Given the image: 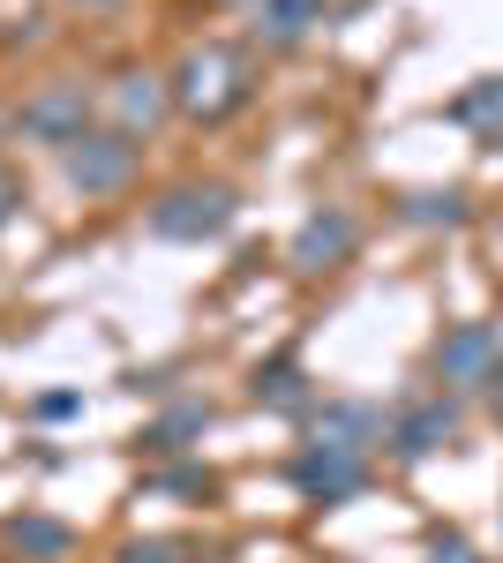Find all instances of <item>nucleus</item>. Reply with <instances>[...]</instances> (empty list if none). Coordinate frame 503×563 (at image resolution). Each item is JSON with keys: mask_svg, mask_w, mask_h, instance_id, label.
Masks as SVG:
<instances>
[{"mask_svg": "<svg viewBox=\"0 0 503 563\" xmlns=\"http://www.w3.org/2000/svg\"><path fill=\"white\" fill-rule=\"evenodd\" d=\"M113 563H204L196 556V541H181V533H135L113 549Z\"/></svg>", "mask_w": 503, "mask_h": 563, "instance_id": "nucleus-16", "label": "nucleus"}, {"mask_svg": "<svg viewBox=\"0 0 503 563\" xmlns=\"http://www.w3.org/2000/svg\"><path fill=\"white\" fill-rule=\"evenodd\" d=\"M451 121H503V76H481L466 98H451Z\"/></svg>", "mask_w": 503, "mask_h": 563, "instance_id": "nucleus-17", "label": "nucleus"}, {"mask_svg": "<svg viewBox=\"0 0 503 563\" xmlns=\"http://www.w3.org/2000/svg\"><path fill=\"white\" fill-rule=\"evenodd\" d=\"M331 23V0H255V45H271V53H294L308 45L316 31Z\"/></svg>", "mask_w": 503, "mask_h": 563, "instance_id": "nucleus-11", "label": "nucleus"}, {"mask_svg": "<svg viewBox=\"0 0 503 563\" xmlns=\"http://www.w3.org/2000/svg\"><path fill=\"white\" fill-rule=\"evenodd\" d=\"M398 225H466V196L459 188H414L406 203H398Z\"/></svg>", "mask_w": 503, "mask_h": 563, "instance_id": "nucleus-15", "label": "nucleus"}, {"mask_svg": "<svg viewBox=\"0 0 503 563\" xmlns=\"http://www.w3.org/2000/svg\"><path fill=\"white\" fill-rule=\"evenodd\" d=\"M0 143H15V106L0 98Z\"/></svg>", "mask_w": 503, "mask_h": 563, "instance_id": "nucleus-21", "label": "nucleus"}, {"mask_svg": "<svg viewBox=\"0 0 503 563\" xmlns=\"http://www.w3.org/2000/svg\"><path fill=\"white\" fill-rule=\"evenodd\" d=\"M353 256H361V211H346V203L308 211L300 233L286 241V271H294V278H331V271H346Z\"/></svg>", "mask_w": 503, "mask_h": 563, "instance_id": "nucleus-6", "label": "nucleus"}, {"mask_svg": "<svg viewBox=\"0 0 503 563\" xmlns=\"http://www.w3.org/2000/svg\"><path fill=\"white\" fill-rule=\"evenodd\" d=\"M241 218V196L226 188V180H173V188H158L151 203H143V225L158 233V241H218L226 225Z\"/></svg>", "mask_w": 503, "mask_h": 563, "instance_id": "nucleus-4", "label": "nucleus"}, {"mask_svg": "<svg viewBox=\"0 0 503 563\" xmlns=\"http://www.w3.org/2000/svg\"><path fill=\"white\" fill-rule=\"evenodd\" d=\"M255 406L308 421V406H316V384H308V368H300L294 353H278V361H263V368H255Z\"/></svg>", "mask_w": 503, "mask_h": 563, "instance_id": "nucleus-13", "label": "nucleus"}, {"mask_svg": "<svg viewBox=\"0 0 503 563\" xmlns=\"http://www.w3.org/2000/svg\"><path fill=\"white\" fill-rule=\"evenodd\" d=\"M143 151H151V143H135V135H121V129H106V121H98L84 143H68V151H61V180H68V196H84V203H113V196L135 188Z\"/></svg>", "mask_w": 503, "mask_h": 563, "instance_id": "nucleus-3", "label": "nucleus"}, {"mask_svg": "<svg viewBox=\"0 0 503 563\" xmlns=\"http://www.w3.org/2000/svg\"><path fill=\"white\" fill-rule=\"evenodd\" d=\"M0 533L23 563H76V549H84V533L53 511H15V519H0Z\"/></svg>", "mask_w": 503, "mask_h": 563, "instance_id": "nucleus-12", "label": "nucleus"}, {"mask_svg": "<svg viewBox=\"0 0 503 563\" xmlns=\"http://www.w3.org/2000/svg\"><path fill=\"white\" fill-rule=\"evenodd\" d=\"M98 129V84L90 76H45V84L23 90V106H15V143H31V151H68V143H84Z\"/></svg>", "mask_w": 503, "mask_h": 563, "instance_id": "nucleus-2", "label": "nucleus"}, {"mask_svg": "<svg viewBox=\"0 0 503 563\" xmlns=\"http://www.w3.org/2000/svg\"><path fill=\"white\" fill-rule=\"evenodd\" d=\"M23 203H31V196H23V180H15V174H0V225L23 211Z\"/></svg>", "mask_w": 503, "mask_h": 563, "instance_id": "nucleus-20", "label": "nucleus"}, {"mask_svg": "<svg viewBox=\"0 0 503 563\" xmlns=\"http://www.w3.org/2000/svg\"><path fill=\"white\" fill-rule=\"evenodd\" d=\"M503 376V331L496 323H451L436 339V384L466 398V390H496Z\"/></svg>", "mask_w": 503, "mask_h": 563, "instance_id": "nucleus-7", "label": "nucleus"}, {"mask_svg": "<svg viewBox=\"0 0 503 563\" xmlns=\"http://www.w3.org/2000/svg\"><path fill=\"white\" fill-rule=\"evenodd\" d=\"M383 429H391V421H383L376 406H361V398H316V406H308V435H316V443L376 451V443H383Z\"/></svg>", "mask_w": 503, "mask_h": 563, "instance_id": "nucleus-10", "label": "nucleus"}, {"mask_svg": "<svg viewBox=\"0 0 503 563\" xmlns=\"http://www.w3.org/2000/svg\"><path fill=\"white\" fill-rule=\"evenodd\" d=\"M166 90H173V113H181V121H196V129L233 121V113L255 98V60H249V45H233V38L188 45V53L166 68Z\"/></svg>", "mask_w": 503, "mask_h": 563, "instance_id": "nucleus-1", "label": "nucleus"}, {"mask_svg": "<svg viewBox=\"0 0 503 563\" xmlns=\"http://www.w3.org/2000/svg\"><path fill=\"white\" fill-rule=\"evenodd\" d=\"M428 563H481V549L466 533H428Z\"/></svg>", "mask_w": 503, "mask_h": 563, "instance_id": "nucleus-18", "label": "nucleus"}, {"mask_svg": "<svg viewBox=\"0 0 503 563\" xmlns=\"http://www.w3.org/2000/svg\"><path fill=\"white\" fill-rule=\"evenodd\" d=\"M210 429V406L204 398H181V406H166L151 429H143V451L151 459H173V451H188V435H204Z\"/></svg>", "mask_w": 503, "mask_h": 563, "instance_id": "nucleus-14", "label": "nucleus"}, {"mask_svg": "<svg viewBox=\"0 0 503 563\" xmlns=\"http://www.w3.org/2000/svg\"><path fill=\"white\" fill-rule=\"evenodd\" d=\"M286 474H294L300 504L338 511V504H353V496L369 488V474H376V466H369V451H346V443H316V435H308V443L294 451V466H286Z\"/></svg>", "mask_w": 503, "mask_h": 563, "instance_id": "nucleus-5", "label": "nucleus"}, {"mask_svg": "<svg viewBox=\"0 0 503 563\" xmlns=\"http://www.w3.org/2000/svg\"><path fill=\"white\" fill-rule=\"evenodd\" d=\"M489 421L503 429V376H496V390H489Z\"/></svg>", "mask_w": 503, "mask_h": 563, "instance_id": "nucleus-22", "label": "nucleus"}, {"mask_svg": "<svg viewBox=\"0 0 503 563\" xmlns=\"http://www.w3.org/2000/svg\"><path fill=\"white\" fill-rule=\"evenodd\" d=\"M76 8H121V0H76Z\"/></svg>", "mask_w": 503, "mask_h": 563, "instance_id": "nucleus-23", "label": "nucleus"}, {"mask_svg": "<svg viewBox=\"0 0 503 563\" xmlns=\"http://www.w3.org/2000/svg\"><path fill=\"white\" fill-rule=\"evenodd\" d=\"M76 406H84V390H45V398H39V421H68Z\"/></svg>", "mask_w": 503, "mask_h": 563, "instance_id": "nucleus-19", "label": "nucleus"}, {"mask_svg": "<svg viewBox=\"0 0 503 563\" xmlns=\"http://www.w3.org/2000/svg\"><path fill=\"white\" fill-rule=\"evenodd\" d=\"M459 429H466V406L451 390H428L414 406H398V421L383 429V451H391L398 466H420V459H436L444 443H459Z\"/></svg>", "mask_w": 503, "mask_h": 563, "instance_id": "nucleus-9", "label": "nucleus"}, {"mask_svg": "<svg viewBox=\"0 0 503 563\" xmlns=\"http://www.w3.org/2000/svg\"><path fill=\"white\" fill-rule=\"evenodd\" d=\"M98 113H106V129L151 143V135L173 121V90H166L158 68H121L113 84H98Z\"/></svg>", "mask_w": 503, "mask_h": 563, "instance_id": "nucleus-8", "label": "nucleus"}]
</instances>
